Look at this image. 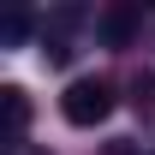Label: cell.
<instances>
[{"mask_svg":"<svg viewBox=\"0 0 155 155\" xmlns=\"http://www.w3.org/2000/svg\"><path fill=\"white\" fill-rule=\"evenodd\" d=\"M60 114L72 119V125H101V119L114 114V90L101 78H72L66 96H60Z\"/></svg>","mask_w":155,"mask_h":155,"instance_id":"6da1fadb","label":"cell"},{"mask_svg":"<svg viewBox=\"0 0 155 155\" xmlns=\"http://www.w3.org/2000/svg\"><path fill=\"white\" fill-rule=\"evenodd\" d=\"M131 30H137V12H131V6H114V12L101 18V42H107V48H125Z\"/></svg>","mask_w":155,"mask_h":155,"instance_id":"7a4b0ae2","label":"cell"},{"mask_svg":"<svg viewBox=\"0 0 155 155\" xmlns=\"http://www.w3.org/2000/svg\"><path fill=\"white\" fill-rule=\"evenodd\" d=\"M24 125H30V101H24V90H6V137L18 143Z\"/></svg>","mask_w":155,"mask_h":155,"instance_id":"3957f363","label":"cell"}]
</instances>
